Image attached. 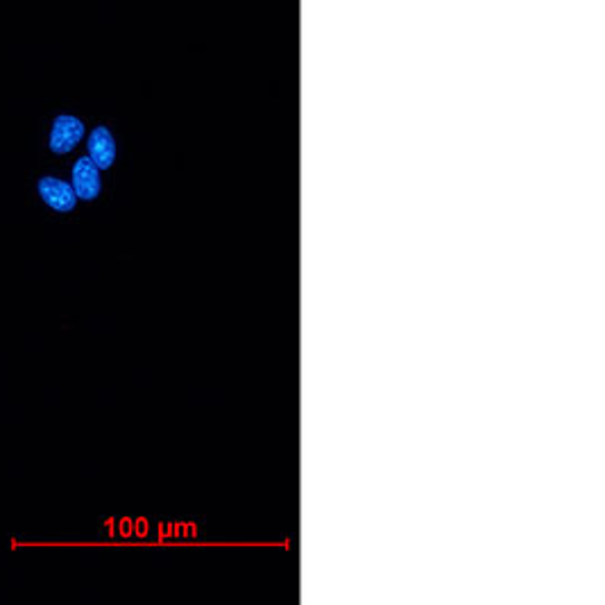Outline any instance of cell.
<instances>
[{
	"mask_svg": "<svg viewBox=\"0 0 605 605\" xmlns=\"http://www.w3.org/2000/svg\"><path fill=\"white\" fill-rule=\"evenodd\" d=\"M87 150H89L91 161H93L100 170L111 168L113 161H116V141H113V135L109 132V128L98 126V128L89 135Z\"/></svg>",
	"mask_w": 605,
	"mask_h": 605,
	"instance_id": "obj_4",
	"label": "cell"
},
{
	"mask_svg": "<svg viewBox=\"0 0 605 605\" xmlns=\"http://www.w3.org/2000/svg\"><path fill=\"white\" fill-rule=\"evenodd\" d=\"M85 135H87V128L78 116L62 113L52 120L48 148L54 155H69L85 139Z\"/></svg>",
	"mask_w": 605,
	"mask_h": 605,
	"instance_id": "obj_1",
	"label": "cell"
},
{
	"mask_svg": "<svg viewBox=\"0 0 605 605\" xmlns=\"http://www.w3.org/2000/svg\"><path fill=\"white\" fill-rule=\"evenodd\" d=\"M39 194L48 207L54 211H73L78 196L71 185H67L65 179L57 177H41L39 179Z\"/></svg>",
	"mask_w": 605,
	"mask_h": 605,
	"instance_id": "obj_3",
	"label": "cell"
},
{
	"mask_svg": "<svg viewBox=\"0 0 605 605\" xmlns=\"http://www.w3.org/2000/svg\"><path fill=\"white\" fill-rule=\"evenodd\" d=\"M102 181L100 168L91 161V157H80L73 166V191L80 200H96L100 196Z\"/></svg>",
	"mask_w": 605,
	"mask_h": 605,
	"instance_id": "obj_2",
	"label": "cell"
}]
</instances>
